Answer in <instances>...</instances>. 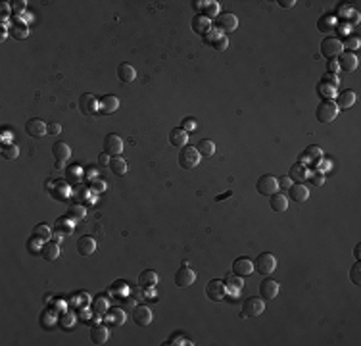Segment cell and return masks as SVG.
Here are the masks:
<instances>
[{
    "instance_id": "cell-15",
    "label": "cell",
    "mask_w": 361,
    "mask_h": 346,
    "mask_svg": "<svg viewBox=\"0 0 361 346\" xmlns=\"http://www.w3.org/2000/svg\"><path fill=\"white\" fill-rule=\"evenodd\" d=\"M288 196H290V200H294V202L304 204L309 198V188L304 183H294L288 186Z\"/></svg>"
},
{
    "instance_id": "cell-37",
    "label": "cell",
    "mask_w": 361,
    "mask_h": 346,
    "mask_svg": "<svg viewBox=\"0 0 361 346\" xmlns=\"http://www.w3.org/2000/svg\"><path fill=\"white\" fill-rule=\"evenodd\" d=\"M20 156V146L14 142H6L2 144V158L4 160H16Z\"/></svg>"
},
{
    "instance_id": "cell-19",
    "label": "cell",
    "mask_w": 361,
    "mask_h": 346,
    "mask_svg": "<svg viewBox=\"0 0 361 346\" xmlns=\"http://www.w3.org/2000/svg\"><path fill=\"white\" fill-rule=\"evenodd\" d=\"M254 271V262L250 258H236L232 264V273L240 277H246Z\"/></svg>"
},
{
    "instance_id": "cell-45",
    "label": "cell",
    "mask_w": 361,
    "mask_h": 346,
    "mask_svg": "<svg viewBox=\"0 0 361 346\" xmlns=\"http://www.w3.org/2000/svg\"><path fill=\"white\" fill-rule=\"evenodd\" d=\"M196 127H198V123H196L194 117H184V119L180 121V129H184L186 133H188V131H194Z\"/></svg>"
},
{
    "instance_id": "cell-58",
    "label": "cell",
    "mask_w": 361,
    "mask_h": 346,
    "mask_svg": "<svg viewBox=\"0 0 361 346\" xmlns=\"http://www.w3.org/2000/svg\"><path fill=\"white\" fill-rule=\"evenodd\" d=\"M94 188H96V190H106V183H96L94 185Z\"/></svg>"
},
{
    "instance_id": "cell-52",
    "label": "cell",
    "mask_w": 361,
    "mask_h": 346,
    "mask_svg": "<svg viewBox=\"0 0 361 346\" xmlns=\"http://www.w3.org/2000/svg\"><path fill=\"white\" fill-rule=\"evenodd\" d=\"M62 131V125L60 123H48V133L50 135H58Z\"/></svg>"
},
{
    "instance_id": "cell-3",
    "label": "cell",
    "mask_w": 361,
    "mask_h": 346,
    "mask_svg": "<svg viewBox=\"0 0 361 346\" xmlns=\"http://www.w3.org/2000/svg\"><path fill=\"white\" fill-rule=\"evenodd\" d=\"M200 152L194 146H182L179 152V165L184 169H194L200 163Z\"/></svg>"
},
{
    "instance_id": "cell-30",
    "label": "cell",
    "mask_w": 361,
    "mask_h": 346,
    "mask_svg": "<svg viewBox=\"0 0 361 346\" xmlns=\"http://www.w3.org/2000/svg\"><path fill=\"white\" fill-rule=\"evenodd\" d=\"M138 285H140L142 289H152V287H156V285H158V273L152 271V269L142 271V273L138 275Z\"/></svg>"
},
{
    "instance_id": "cell-50",
    "label": "cell",
    "mask_w": 361,
    "mask_h": 346,
    "mask_svg": "<svg viewBox=\"0 0 361 346\" xmlns=\"http://www.w3.org/2000/svg\"><path fill=\"white\" fill-rule=\"evenodd\" d=\"M327 66H329V73H336V71H340V68H338V62H336V58H331Z\"/></svg>"
},
{
    "instance_id": "cell-21",
    "label": "cell",
    "mask_w": 361,
    "mask_h": 346,
    "mask_svg": "<svg viewBox=\"0 0 361 346\" xmlns=\"http://www.w3.org/2000/svg\"><path fill=\"white\" fill-rule=\"evenodd\" d=\"M41 256L45 258L46 262H56L60 258V244L58 242H52V240H46L41 244Z\"/></svg>"
},
{
    "instance_id": "cell-16",
    "label": "cell",
    "mask_w": 361,
    "mask_h": 346,
    "mask_svg": "<svg viewBox=\"0 0 361 346\" xmlns=\"http://www.w3.org/2000/svg\"><path fill=\"white\" fill-rule=\"evenodd\" d=\"M336 62H338V68L342 71H356L358 69V64H360V60H358V56L354 54V52H342L338 58H336Z\"/></svg>"
},
{
    "instance_id": "cell-35",
    "label": "cell",
    "mask_w": 361,
    "mask_h": 346,
    "mask_svg": "<svg viewBox=\"0 0 361 346\" xmlns=\"http://www.w3.org/2000/svg\"><path fill=\"white\" fill-rule=\"evenodd\" d=\"M10 31H12V37L18 39V41H23V39L29 37V27H27V23L23 22H14Z\"/></svg>"
},
{
    "instance_id": "cell-9",
    "label": "cell",
    "mask_w": 361,
    "mask_h": 346,
    "mask_svg": "<svg viewBox=\"0 0 361 346\" xmlns=\"http://www.w3.org/2000/svg\"><path fill=\"white\" fill-rule=\"evenodd\" d=\"M194 281H196V273L188 267V264H182L179 269H177V273H175V285L180 287V289H186Z\"/></svg>"
},
{
    "instance_id": "cell-42",
    "label": "cell",
    "mask_w": 361,
    "mask_h": 346,
    "mask_svg": "<svg viewBox=\"0 0 361 346\" xmlns=\"http://www.w3.org/2000/svg\"><path fill=\"white\" fill-rule=\"evenodd\" d=\"M68 213L73 217V219H83V217L87 215V210L83 206H79V204H75V206H69Z\"/></svg>"
},
{
    "instance_id": "cell-1",
    "label": "cell",
    "mask_w": 361,
    "mask_h": 346,
    "mask_svg": "<svg viewBox=\"0 0 361 346\" xmlns=\"http://www.w3.org/2000/svg\"><path fill=\"white\" fill-rule=\"evenodd\" d=\"M315 117H317V121H321V123H333V121L338 117V106H336L333 100H323V102L317 106Z\"/></svg>"
},
{
    "instance_id": "cell-29",
    "label": "cell",
    "mask_w": 361,
    "mask_h": 346,
    "mask_svg": "<svg viewBox=\"0 0 361 346\" xmlns=\"http://www.w3.org/2000/svg\"><path fill=\"white\" fill-rule=\"evenodd\" d=\"M117 77H119V81H121V83H133V81H135V77H136V71L131 64L123 62V64L117 68Z\"/></svg>"
},
{
    "instance_id": "cell-32",
    "label": "cell",
    "mask_w": 361,
    "mask_h": 346,
    "mask_svg": "<svg viewBox=\"0 0 361 346\" xmlns=\"http://www.w3.org/2000/svg\"><path fill=\"white\" fill-rule=\"evenodd\" d=\"M108 167H110V171H112L113 175H117V177H123L127 173V161L123 160V158H119V156H113Z\"/></svg>"
},
{
    "instance_id": "cell-23",
    "label": "cell",
    "mask_w": 361,
    "mask_h": 346,
    "mask_svg": "<svg viewBox=\"0 0 361 346\" xmlns=\"http://www.w3.org/2000/svg\"><path fill=\"white\" fill-rule=\"evenodd\" d=\"M338 25V16L336 14H325L319 22H317V27L321 33H333Z\"/></svg>"
},
{
    "instance_id": "cell-46",
    "label": "cell",
    "mask_w": 361,
    "mask_h": 346,
    "mask_svg": "<svg viewBox=\"0 0 361 346\" xmlns=\"http://www.w3.org/2000/svg\"><path fill=\"white\" fill-rule=\"evenodd\" d=\"M321 81H323V83H329V85H333V87H336V89H338V85H340L338 75H336V73H329V71L323 75Z\"/></svg>"
},
{
    "instance_id": "cell-55",
    "label": "cell",
    "mask_w": 361,
    "mask_h": 346,
    "mask_svg": "<svg viewBox=\"0 0 361 346\" xmlns=\"http://www.w3.org/2000/svg\"><path fill=\"white\" fill-rule=\"evenodd\" d=\"M281 8H292V6H296V0H279L277 2Z\"/></svg>"
},
{
    "instance_id": "cell-5",
    "label": "cell",
    "mask_w": 361,
    "mask_h": 346,
    "mask_svg": "<svg viewBox=\"0 0 361 346\" xmlns=\"http://www.w3.org/2000/svg\"><path fill=\"white\" fill-rule=\"evenodd\" d=\"M206 296L209 300H215V302L225 298L227 296L225 281H221V279H211V281L206 285Z\"/></svg>"
},
{
    "instance_id": "cell-8",
    "label": "cell",
    "mask_w": 361,
    "mask_h": 346,
    "mask_svg": "<svg viewBox=\"0 0 361 346\" xmlns=\"http://www.w3.org/2000/svg\"><path fill=\"white\" fill-rule=\"evenodd\" d=\"M215 23H217V31H221L223 35H229V33H232V31H236V27H238V20H236V16L234 14H219L217 18H215Z\"/></svg>"
},
{
    "instance_id": "cell-56",
    "label": "cell",
    "mask_w": 361,
    "mask_h": 346,
    "mask_svg": "<svg viewBox=\"0 0 361 346\" xmlns=\"http://www.w3.org/2000/svg\"><path fill=\"white\" fill-rule=\"evenodd\" d=\"M192 6H194V10H196V12H202L204 6H206V0H194V2H192Z\"/></svg>"
},
{
    "instance_id": "cell-26",
    "label": "cell",
    "mask_w": 361,
    "mask_h": 346,
    "mask_svg": "<svg viewBox=\"0 0 361 346\" xmlns=\"http://www.w3.org/2000/svg\"><path fill=\"white\" fill-rule=\"evenodd\" d=\"M308 167L304 165V161H298V163H294L292 167H290V171H288V177L296 181V183H304L306 179H308Z\"/></svg>"
},
{
    "instance_id": "cell-12",
    "label": "cell",
    "mask_w": 361,
    "mask_h": 346,
    "mask_svg": "<svg viewBox=\"0 0 361 346\" xmlns=\"http://www.w3.org/2000/svg\"><path fill=\"white\" fill-rule=\"evenodd\" d=\"M206 41L213 46L217 52H223V50L229 48V39H227V35H223V33L217 31V29H211V31L206 35Z\"/></svg>"
},
{
    "instance_id": "cell-31",
    "label": "cell",
    "mask_w": 361,
    "mask_h": 346,
    "mask_svg": "<svg viewBox=\"0 0 361 346\" xmlns=\"http://www.w3.org/2000/svg\"><path fill=\"white\" fill-rule=\"evenodd\" d=\"M269 206L273 212H286L288 210V198L284 196V194H281V192H275V194H271V202Z\"/></svg>"
},
{
    "instance_id": "cell-28",
    "label": "cell",
    "mask_w": 361,
    "mask_h": 346,
    "mask_svg": "<svg viewBox=\"0 0 361 346\" xmlns=\"http://www.w3.org/2000/svg\"><path fill=\"white\" fill-rule=\"evenodd\" d=\"M77 250L81 256H90L96 252V240L92 237H81L77 240Z\"/></svg>"
},
{
    "instance_id": "cell-6",
    "label": "cell",
    "mask_w": 361,
    "mask_h": 346,
    "mask_svg": "<svg viewBox=\"0 0 361 346\" xmlns=\"http://www.w3.org/2000/svg\"><path fill=\"white\" fill-rule=\"evenodd\" d=\"M265 312V302L258 296H252V298H246L244 304H242V316L246 318H258Z\"/></svg>"
},
{
    "instance_id": "cell-7",
    "label": "cell",
    "mask_w": 361,
    "mask_h": 346,
    "mask_svg": "<svg viewBox=\"0 0 361 346\" xmlns=\"http://www.w3.org/2000/svg\"><path fill=\"white\" fill-rule=\"evenodd\" d=\"M256 188H258V192H259V194H263V196H271V194L279 192L277 177H273V175H269V173L261 175V177L258 179V183H256Z\"/></svg>"
},
{
    "instance_id": "cell-14",
    "label": "cell",
    "mask_w": 361,
    "mask_h": 346,
    "mask_svg": "<svg viewBox=\"0 0 361 346\" xmlns=\"http://www.w3.org/2000/svg\"><path fill=\"white\" fill-rule=\"evenodd\" d=\"M152 310L148 306H136L133 310V321L138 325V327H148L152 323Z\"/></svg>"
},
{
    "instance_id": "cell-24",
    "label": "cell",
    "mask_w": 361,
    "mask_h": 346,
    "mask_svg": "<svg viewBox=\"0 0 361 346\" xmlns=\"http://www.w3.org/2000/svg\"><path fill=\"white\" fill-rule=\"evenodd\" d=\"M108 337H110V331H108L106 325H94L90 329V341L94 345H104L108 341Z\"/></svg>"
},
{
    "instance_id": "cell-57",
    "label": "cell",
    "mask_w": 361,
    "mask_h": 346,
    "mask_svg": "<svg viewBox=\"0 0 361 346\" xmlns=\"http://www.w3.org/2000/svg\"><path fill=\"white\" fill-rule=\"evenodd\" d=\"M8 10H10V4L8 2H4V6H2V18L6 20V14H8Z\"/></svg>"
},
{
    "instance_id": "cell-25",
    "label": "cell",
    "mask_w": 361,
    "mask_h": 346,
    "mask_svg": "<svg viewBox=\"0 0 361 346\" xmlns=\"http://www.w3.org/2000/svg\"><path fill=\"white\" fill-rule=\"evenodd\" d=\"M336 106H338V110H348V108H352L354 104H356V92L354 91H342L340 94H336V102H335Z\"/></svg>"
},
{
    "instance_id": "cell-47",
    "label": "cell",
    "mask_w": 361,
    "mask_h": 346,
    "mask_svg": "<svg viewBox=\"0 0 361 346\" xmlns=\"http://www.w3.org/2000/svg\"><path fill=\"white\" fill-rule=\"evenodd\" d=\"M106 310H108V302H106V298H98L94 302V312H96V316H104Z\"/></svg>"
},
{
    "instance_id": "cell-27",
    "label": "cell",
    "mask_w": 361,
    "mask_h": 346,
    "mask_svg": "<svg viewBox=\"0 0 361 346\" xmlns=\"http://www.w3.org/2000/svg\"><path fill=\"white\" fill-rule=\"evenodd\" d=\"M169 142L173 146H177V148H182L188 142V133L184 129H180V127H175V129L169 131Z\"/></svg>"
},
{
    "instance_id": "cell-34",
    "label": "cell",
    "mask_w": 361,
    "mask_h": 346,
    "mask_svg": "<svg viewBox=\"0 0 361 346\" xmlns=\"http://www.w3.org/2000/svg\"><path fill=\"white\" fill-rule=\"evenodd\" d=\"M302 160L319 163V161L323 160V150H321L319 146H315V144H311V146H308V148H306V152L302 154Z\"/></svg>"
},
{
    "instance_id": "cell-2",
    "label": "cell",
    "mask_w": 361,
    "mask_h": 346,
    "mask_svg": "<svg viewBox=\"0 0 361 346\" xmlns=\"http://www.w3.org/2000/svg\"><path fill=\"white\" fill-rule=\"evenodd\" d=\"M275 267H277V258L271 252H261L254 262V269H258L259 275H271L275 271Z\"/></svg>"
},
{
    "instance_id": "cell-44",
    "label": "cell",
    "mask_w": 361,
    "mask_h": 346,
    "mask_svg": "<svg viewBox=\"0 0 361 346\" xmlns=\"http://www.w3.org/2000/svg\"><path fill=\"white\" fill-rule=\"evenodd\" d=\"M110 318H112V323H115V325H123L125 323V312L119 310V308H115V310H112Z\"/></svg>"
},
{
    "instance_id": "cell-59",
    "label": "cell",
    "mask_w": 361,
    "mask_h": 346,
    "mask_svg": "<svg viewBox=\"0 0 361 346\" xmlns=\"http://www.w3.org/2000/svg\"><path fill=\"white\" fill-rule=\"evenodd\" d=\"M354 254H356V258L360 260V258H361V244H358V246H356V250H354Z\"/></svg>"
},
{
    "instance_id": "cell-20",
    "label": "cell",
    "mask_w": 361,
    "mask_h": 346,
    "mask_svg": "<svg viewBox=\"0 0 361 346\" xmlns=\"http://www.w3.org/2000/svg\"><path fill=\"white\" fill-rule=\"evenodd\" d=\"M79 110L83 112L85 115H90V114H96L98 112V100L92 96V94H83L81 98H79Z\"/></svg>"
},
{
    "instance_id": "cell-40",
    "label": "cell",
    "mask_w": 361,
    "mask_h": 346,
    "mask_svg": "<svg viewBox=\"0 0 361 346\" xmlns=\"http://www.w3.org/2000/svg\"><path fill=\"white\" fill-rule=\"evenodd\" d=\"M317 91H319V94H321L325 100H331V98L336 96V87H333V85H329V83H323V81L319 83Z\"/></svg>"
},
{
    "instance_id": "cell-22",
    "label": "cell",
    "mask_w": 361,
    "mask_h": 346,
    "mask_svg": "<svg viewBox=\"0 0 361 346\" xmlns=\"http://www.w3.org/2000/svg\"><path fill=\"white\" fill-rule=\"evenodd\" d=\"M192 29H194L198 35H204V37H206V35L213 29V23H211L209 18H206L202 14H196L194 20H192Z\"/></svg>"
},
{
    "instance_id": "cell-33",
    "label": "cell",
    "mask_w": 361,
    "mask_h": 346,
    "mask_svg": "<svg viewBox=\"0 0 361 346\" xmlns=\"http://www.w3.org/2000/svg\"><path fill=\"white\" fill-rule=\"evenodd\" d=\"M196 150L200 152V156H204V158H211V156L215 154V142L209 140V138H202V140L198 142Z\"/></svg>"
},
{
    "instance_id": "cell-39",
    "label": "cell",
    "mask_w": 361,
    "mask_h": 346,
    "mask_svg": "<svg viewBox=\"0 0 361 346\" xmlns=\"http://www.w3.org/2000/svg\"><path fill=\"white\" fill-rule=\"evenodd\" d=\"M202 16L209 18V20L217 18V16H219V2H215V0L206 2V6H204V10H202Z\"/></svg>"
},
{
    "instance_id": "cell-54",
    "label": "cell",
    "mask_w": 361,
    "mask_h": 346,
    "mask_svg": "<svg viewBox=\"0 0 361 346\" xmlns=\"http://www.w3.org/2000/svg\"><path fill=\"white\" fill-rule=\"evenodd\" d=\"M12 8H14V12L22 14L23 10H25V2H23V0H18V2H14V4H12Z\"/></svg>"
},
{
    "instance_id": "cell-49",
    "label": "cell",
    "mask_w": 361,
    "mask_h": 346,
    "mask_svg": "<svg viewBox=\"0 0 361 346\" xmlns=\"http://www.w3.org/2000/svg\"><path fill=\"white\" fill-rule=\"evenodd\" d=\"M277 183H279V188H288V186L292 185V179H290L288 175H284V177L277 179Z\"/></svg>"
},
{
    "instance_id": "cell-38",
    "label": "cell",
    "mask_w": 361,
    "mask_h": 346,
    "mask_svg": "<svg viewBox=\"0 0 361 346\" xmlns=\"http://www.w3.org/2000/svg\"><path fill=\"white\" fill-rule=\"evenodd\" d=\"M33 237H35L37 240H41V242H46V240H50L52 231H50V227L45 225V223H39V225H35V229H33Z\"/></svg>"
},
{
    "instance_id": "cell-11",
    "label": "cell",
    "mask_w": 361,
    "mask_h": 346,
    "mask_svg": "<svg viewBox=\"0 0 361 346\" xmlns=\"http://www.w3.org/2000/svg\"><path fill=\"white\" fill-rule=\"evenodd\" d=\"M121 150H123V140H121L119 135L110 133V135L104 137V152H106V154H110V156H119Z\"/></svg>"
},
{
    "instance_id": "cell-41",
    "label": "cell",
    "mask_w": 361,
    "mask_h": 346,
    "mask_svg": "<svg viewBox=\"0 0 361 346\" xmlns=\"http://www.w3.org/2000/svg\"><path fill=\"white\" fill-rule=\"evenodd\" d=\"M350 281L354 283V285H361V264H354L352 267H350Z\"/></svg>"
},
{
    "instance_id": "cell-43",
    "label": "cell",
    "mask_w": 361,
    "mask_h": 346,
    "mask_svg": "<svg viewBox=\"0 0 361 346\" xmlns=\"http://www.w3.org/2000/svg\"><path fill=\"white\" fill-rule=\"evenodd\" d=\"M360 45H361V41H360V37H358V35H354V37H348V39L342 43V46H344V48H348V52H350V50H358V48H360Z\"/></svg>"
},
{
    "instance_id": "cell-51",
    "label": "cell",
    "mask_w": 361,
    "mask_h": 346,
    "mask_svg": "<svg viewBox=\"0 0 361 346\" xmlns=\"http://www.w3.org/2000/svg\"><path fill=\"white\" fill-rule=\"evenodd\" d=\"M311 181H313V185H323L325 183V175H323L321 171H315V173L311 175Z\"/></svg>"
},
{
    "instance_id": "cell-36",
    "label": "cell",
    "mask_w": 361,
    "mask_h": 346,
    "mask_svg": "<svg viewBox=\"0 0 361 346\" xmlns=\"http://www.w3.org/2000/svg\"><path fill=\"white\" fill-rule=\"evenodd\" d=\"M225 281H227V283H225L227 291H231L232 294H236V293H238V291H242V287H244V281H242V277L234 275V273H232V275H227Z\"/></svg>"
},
{
    "instance_id": "cell-18",
    "label": "cell",
    "mask_w": 361,
    "mask_h": 346,
    "mask_svg": "<svg viewBox=\"0 0 361 346\" xmlns=\"http://www.w3.org/2000/svg\"><path fill=\"white\" fill-rule=\"evenodd\" d=\"M52 156L56 158V163H64L71 158V148H69L68 142H54L52 144Z\"/></svg>"
},
{
    "instance_id": "cell-13",
    "label": "cell",
    "mask_w": 361,
    "mask_h": 346,
    "mask_svg": "<svg viewBox=\"0 0 361 346\" xmlns=\"http://www.w3.org/2000/svg\"><path fill=\"white\" fill-rule=\"evenodd\" d=\"M279 289H281V287H279V283H277L275 279L265 277V279L259 283V296H263V298H267V300L277 298Z\"/></svg>"
},
{
    "instance_id": "cell-53",
    "label": "cell",
    "mask_w": 361,
    "mask_h": 346,
    "mask_svg": "<svg viewBox=\"0 0 361 346\" xmlns=\"http://www.w3.org/2000/svg\"><path fill=\"white\" fill-rule=\"evenodd\" d=\"M110 160H112V158H110V154H106V152H102V154L98 156V163H100V165H110Z\"/></svg>"
},
{
    "instance_id": "cell-48",
    "label": "cell",
    "mask_w": 361,
    "mask_h": 346,
    "mask_svg": "<svg viewBox=\"0 0 361 346\" xmlns=\"http://www.w3.org/2000/svg\"><path fill=\"white\" fill-rule=\"evenodd\" d=\"M73 323H75V318H73V314H66V316L62 318V325H64L66 329H71V327H73Z\"/></svg>"
},
{
    "instance_id": "cell-10",
    "label": "cell",
    "mask_w": 361,
    "mask_h": 346,
    "mask_svg": "<svg viewBox=\"0 0 361 346\" xmlns=\"http://www.w3.org/2000/svg\"><path fill=\"white\" fill-rule=\"evenodd\" d=\"M25 133L33 138L45 137L46 133H48V123H45V121H43V119H39V117H33V119H29V121H27V125H25Z\"/></svg>"
},
{
    "instance_id": "cell-4",
    "label": "cell",
    "mask_w": 361,
    "mask_h": 346,
    "mask_svg": "<svg viewBox=\"0 0 361 346\" xmlns=\"http://www.w3.org/2000/svg\"><path fill=\"white\" fill-rule=\"evenodd\" d=\"M344 52V46H342V41L336 39V37H325L323 43H321V54L325 58H338L340 54Z\"/></svg>"
},
{
    "instance_id": "cell-17",
    "label": "cell",
    "mask_w": 361,
    "mask_h": 346,
    "mask_svg": "<svg viewBox=\"0 0 361 346\" xmlns=\"http://www.w3.org/2000/svg\"><path fill=\"white\" fill-rule=\"evenodd\" d=\"M98 110L102 114H113L119 110V98L113 96V94H104L100 100H98Z\"/></svg>"
}]
</instances>
